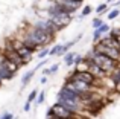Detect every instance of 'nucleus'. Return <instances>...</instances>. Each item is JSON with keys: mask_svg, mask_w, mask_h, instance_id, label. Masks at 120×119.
Listing matches in <instances>:
<instances>
[{"mask_svg": "<svg viewBox=\"0 0 120 119\" xmlns=\"http://www.w3.org/2000/svg\"><path fill=\"white\" fill-rule=\"evenodd\" d=\"M55 37L56 35H53V34H50V32H47V31L41 29V28H37V26L29 24V26H27V29L21 31V35L18 37V38H21V40H29V41L38 44L40 48H46V46H49L50 43L55 40Z\"/></svg>", "mask_w": 120, "mask_h": 119, "instance_id": "obj_1", "label": "nucleus"}, {"mask_svg": "<svg viewBox=\"0 0 120 119\" xmlns=\"http://www.w3.org/2000/svg\"><path fill=\"white\" fill-rule=\"evenodd\" d=\"M85 57L90 58L93 63H96V64L99 66L102 70H105L106 73H109V72L119 64V61L112 60L111 57H108V55H105V54H100V52H94V51H90Z\"/></svg>", "mask_w": 120, "mask_h": 119, "instance_id": "obj_2", "label": "nucleus"}, {"mask_svg": "<svg viewBox=\"0 0 120 119\" xmlns=\"http://www.w3.org/2000/svg\"><path fill=\"white\" fill-rule=\"evenodd\" d=\"M75 115L73 111H70L68 108H65L64 105H61L59 102H55L52 107L47 110L46 116L47 118H62V119H75Z\"/></svg>", "mask_w": 120, "mask_h": 119, "instance_id": "obj_3", "label": "nucleus"}, {"mask_svg": "<svg viewBox=\"0 0 120 119\" xmlns=\"http://www.w3.org/2000/svg\"><path fill=\"white\" fill-rule=\"evenodd\" d=\"M64 86H67L68 89L75 90V92L79 93V95L96 90V86H93V84H88V83H85V81H79V79H70V78H65Z\"/></svg>", "mask_w": 120, "mask_h": 119, "instance_id": "obj_4", "label": "nucleus"}, {"mask_svg": "<svg viewBox=\"0 0 120 119\" xmlns=\"http://www.w3.org/2000/svg\"><path fill=\"white\" fill-rule=\"evenodd\" d=\"M0 51L3 52V55H5L6 60H9V61L15 63L18 67H23V66H26V64H24V61H23V58L20 57V54H18V52L15 51L14 48H11L9 44H3V48L0 49Z\"/></svg>", "mask_w": 120, "mask_h": 119, "instance_id": "obj_5", "label": "nucleus"}, {"mask_svg": "<svg viewBox=\"0 0 120 119\" xmlns=\"http://www.w3.org/2000/svg\"><path fill=\"white\" fill-rule=\"evenodd\" d=\"M105 104H106L105 99L96 96L94 99H91L90 102H87V104H85V111H88V113H90V116H96V115H99L100 111L105 108Z\"/></svg>", "mask_w": 120, "mask_h": 119, "instance_id": "obj_6", "label": "nucleus"}, {"mask_svg": "<svg viewBox=\"0 0 120 119\" xmlns=\"http://www.w3.org/2000/svg\"><path fill=\"white\" fill-rule=\"evenodd\" d=\"M50 20L56 24V28H58L59 31H62V29H65V28L71 23V20H73V14H67V12H64V14H59V15L52 17Z\"/></svg>", "mask_w": 120, "mask_h": 119, "instance_id": "obj_7", "label": "nucleus"}, {"mask_svg": "<svg viewBox=\"0 0 120 119\" xmlns=\"http://www.w3.org/2000/svg\"><path fill=\"white\" fill-rule=\"evenodd\" d=\"M14 76H15V73L12 70H9L8 66L3 61L2 64H0V79L2 81H11V79H14Z\"/></svg>", "mask_w": 120, "mask_h": 119, "instance_id": "obj_8", "label": "nucleus"}, {"mask_svg": "<svg viewBox=\"0 0 120 119\" xmlns=\"http://www.w3.org/2000/svg\"><path fill=\"white\" fill-rule=\"evenodd\" d=\"M37 73V69H30L29 72H26V73L21 76V89H24V87L27 86V84L30 83V81L34 79V76H35Z\"/></svg>", "mask_w": 120, "mask_h": 119, "instance_id": "obj_9", "label": "nucleus"}, {"mask_svg": "<svg viewBox=\"0 0 120 119\" xmlns=\"http://www.w3.org/2000/svg\"><path fill=\"white\" fill-rule=\"evenodd\" d=\"M75 55H76V52H71V51L65 52L64 57H62V60H64V63H65V66L71 67V66L75 64Z\"/></svg>", "mask_w": 120, "mask_h": 119, "instance_id": "obj_10", "label": "nucleus"}, {"mask_svg": "<svg viewBox=\"0 0 120 119\" xmlns=\"http://www.w3.org/2000/svg\"><path fill=\"white\" fill-rule=\"evenodd\" d=\"M108 76L111 78V79L114 81L116 84H117V83H120V63H119L117 66H116L114 69H112L111 72H109V73H108Z\"/></svg>", "mask_w": 120, "mask_h": 119, "instance_id": "obj_11", "label": "nucleus"}, {"mask_svg": "<svg viewBox=\"0 0 120 119\" xmlns=\"http://www.w3.org/2000/svg\"><path fill=\"white\" fill-rule=\"evenodd\" d=\"M94 11H96V14L97 15H102V14H106V12L109 11V3H100L99 6H97L96 9H94Z\"/></svg>", "mask_w": 120, "mask_h": 119, "instance_id": "obj_12", "label": "nucleus"}, {"mask_svg": "<svg viewBox=\"0 0 120 119\" xmlns=\"http://www.w3.org/2000/svg\"><path fill=\"white\" fill-rule=\"evenodd\" d=\"M119 15H120V9L117 8V6H116L114 9H111V11L106 12V20H116Z\"/></svg>", "mask_w": 120, "mask_h": 119, "instance_id": "obj_13", "label": "nucleus"}, {"mask_svg": "<svg viewBox=\"0 0 120 119\" xmlns=\"http://www.w3.org/2000/svg\"><path fill=\"white\" fill-rule=\"evenodd\" d=\"M49 52H50V48H49V46H46V48H41L40 51H38V55H37V58H38V60L47 58V57H49Z\"/></svg>", "mask_w": 120, "mask_h": 119, "instance_id": "obj_14", "label": "nucleus"}, {"mask_svg": "<svg viewBox=\"0 0 120 119\" xmlns=\"http://www.w3.org/2000/svg\"><path fill=\"white\" fill-rule=\"evenodd\" d=\"M91 11H93V6H91V5H85L84 8H82V11H81L79 17H81V18L87 17V15H90V14H91Z\"/></svg>", "mask_w": 120, "mask_h": 119, "instance_id": "obj_15", "label": "nucleus"}, {"mask_svg": "<svg viewBox=\"0 0 120 119\" xmlns=\"http://www.w3.org/2000/svg\"><path fill=\"white\" fill-rule=\"evenodd\" d=\"M102 37H103V32L99 29V28H96V29H94V32H93V37H91V38H93V43H97L100 38H102Z\"/></svg>", "mask_w": 120, "mask_h": 119, "instance_id": "obj_16", "label": "nucleus"}, {"mask_svg": "<svg viewBox=\"0 0 120 119\" xmlns=\"http://www.w3.org/2000/svg\"><path fill=\"white\" fill-rule=\"evenodd\" d=\"M44 99H46V92L41 90V92H38V96H37V99H35V104L37 105H41L44 102Z\"/></svg>", "mask_w": 120, "mask_h": 119, "instance_id": "obj_17", "label": "nucleus"}, {"mask_svg": "<svg viewBox=\"0 0 120 119\" xmlns=\"http://www.w3.org/2000/svg\"><path fill=\"white\" fill-rule=\"evenodd\" d=\"M103 23H105V21H103V18H100V17H94V20L91 21V24H93L94 29H96V28H100Z\"/></svg>", "mask_w": 120, "mask_h": 119, "instance_id": "obj_18", "label": "nucleus"}, {"mask_svg": "<svg viewBox=\"0 0 120 119\" xmlns=\"http://www.w3.org/2000/svg\"><path fill=\"white\" fill-rule=\"evenodd\" d=\"M37 96H38V90H37V89H34L32 92H30L29 95H27V101H29V102H35Z\"/></svg>", "mask_w": 120, "mask_h": 119, "instance_id": "obj_19", "label": "nucleus"}, {"mask_svg": "<svg viewBox=\"0 0 120 119\" xmlns=\"http://www.w3.org/2000/svg\"><path fill=\"white\" fill-rule=\"evenodd\" d=\"M49 70H50V75H55L56 72L59 70V63H55V64H52L49 67Z\"/></svg>", "mask_w": 120, "mask_h": 119, "instance_id": "obj_20", "label": "nucleus"}, {"mask_svg": "<svg viewBox=\"0 0 120 119\" xmlns=\"http://www.w3.org/2000/svg\"><path fill=\"white\" fill-rule=\"evenodd\" d=\"M84 60H85V57H82V55H79V54H76V55H75V64H73V66L79 64V63H81V61H84Z\"/></svg>", "mask_w": 120, "mask_h": 119, "instance_id": "obj_21", "label": "nucleus"}, {"mask_svg": "<svg viewBox=\"0 0 120 119\" xmlns=\"http://www.w3.org/2000/svg\"><path fill=\"white\" fill-rule=\"evenodd\" d=\"M99 29H100V31H102V32H103V34H105V32H109V29H111V28H109V24H106V23H103V24H102V26H100V28H99Z\"/></svg>", "mask_w": 120, "mask_h": 119, "instance_id": "obj_22", "label": "nucleus"}, {"mask_svg": "<svg viewBox=\"0 0 120 119\" xmlns=\"http://www.w3.org/2000/svg\"><path fill=\"white\" fill-rule=\"evenodd\" d=\"M30 108H32V102H29V101H26V104H24V107H23V110L26 111H30Z\"/></svg>", "mask_w": 120, "mask_h": 119, "instance_id": "obj_23", "label": "nucleus"}, {"mask_svg": "<svg viewBox=\"0 0 120 119\" xmlns=\"http://www.w3.org/2000/svg\"><path fill=\"white\" fill-rule=\"evenodd\" d=\"M47 81H49V79H47V76H46V75H43V76H41V79H40V83L41 84H46Z\"/></svg>", "mask_w": 120, "mask_h": 119, "instance_id": "obj_24", "label": "nucleus"}, {"mask_svg": "<svg viewBox=\"0 0 120 119\" xmlns=\"http://www.w3.org/2000/svg\"><path fill=\"white\" fill-rule=\"evenodd\" d=\"M43 75H46V76H50V70H49V67L43 69Z\"/></svg>", "mask_w": 120, "mask_h": 119, "instance_id": "obj_25", "label": "nucleus"}, {"mask_svg": "<svg viewBox=\"0 0 120 119\" xmlns=\"http://www.w3.org/2000/svg\"><path fill=\"white\" fill-rule=\"evenodd\" d=\"M112 5H114V6H117V8H119V6H120V0H116V2L112 3Z\"/></svg>", "mask_w": 120, "mask_h": 119, "instance_id": "obj_26", "label": "nucleus"}, {"mask_svg": "<svg viewBox=\"0 0 120 119\" xmlns=\"http://www.w3.org/2000/svg\"><path fill=\"white\" fill-rule=\"evenodd\" d=\"M114 2H116V0H106V3H109V5H112Z\"/></svg>", "mask_w": 120, "mask_h": 119, "instance_id": "obj_27", "label": "nucleus"}, {"mask_svg": "<svg viewBox=\"0 0 120 119\" xmlns=\"http://www.w3.org/2000/svg\"><path fill=\"white\" fill-rule=\"evenodd\" d=\"M75 2H78V3H81V5H82V2H85V0H75Z\"/></svg>", "mask_w": 120, "mask_h": 119, "instance_id": "obj_28", "label": "nucleus"}, {"mask_svg": "<svg viewBox=\"0 0 120 119\" xmlns=\"http://www.w3.org/2000/svg\"><path fill=\"white\" fill-rule=\"evenodd\" d=\"M47 119H62V118H47Z\"/></svg>", "mask_w": 120, "mask_h": 119, "instance_id": "obj_29", "label": "nucleus"}, {"mask_svg": "<svg viewBox=\"0 0 120 119\" xmlns=\"http://www.w3.org/2000/svg\"><path fill=\"white\" fill-rule=\"evenodd\" d=\"M2 84H3V81H2V79H0V87H2Z\"/></svg>", "mask_w": 120, "mask_h": 119, "instance_id": "obj_30", "label": "nucleus"}, {"mask_svg": "<svg viewBox=\"0 0 120 119\" xmlns=\"http://www.w3.org/2000/svg\"><path fill=\"white\" fill-rule=\"evenodd\" d=\"M0 119H5V118H3V116H0Z\"/></svg>", "mask_w": 120, "mask_h": 119, "instance_id": "obj_31", "label": "nucleus"}]
</instances>
